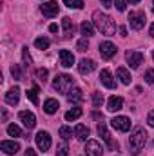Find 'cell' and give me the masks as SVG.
<instances>
[{
    "instance_id": "6da1fadb",
    "label": "cell",
    "mask_w": 154,
    "mask_h": 156,
    "mask_svg": "<svg viewBox=\"0 0 154 156\" xmlns=\"http://www.w3.org/2000/svg\"><path fill=\"white\" fill-rule=\"evenodd\" d=\"M93 20H94V26L98 27V31H102V35L113 37L116 33V24L113 22V18H111L109 15H103V13H100V11H94Z\"/></svg>"
},
{
    "instance_id": "7a4b0ae2",
    "label": "cell",
    "mask_w": 154,
    "mask_h": 156,
    "mask_svg": "<svg viewBox=\"0 0 154 156\" xmlns=\"http://www.w3.org/2000/svg\"><path fill=\"white\" fill-rule=\"evenodd\" d=\"M145 144H147V133H145V129L136 127V129L132 131L131 138H129V147H131V153H132V154H140V151L145 147Z\"/></svg>"
},
{
    "instance_id": "3957f363",
    "label": "cell",
    "mask_w": 154,
    "mask_h": 156,
    "mask_svg": "<svg viewBox=\"0 0 154 156\" xmlns=\"http://www.w3.org/2000/svg\"><path fill=\"white\" fill-rule=\"evenodd\" d=\"M73 85H75V78L71 75H56V78L53 80V87L60 93H65V94L71 91Z\"/></svg>"
},
{
    "instance_id": "277c9868",
    "label": "cell",
    "mask_w": 154,
    "mask_h": 156,
    "mask_svg": "<svg viewBox=\"0 0 154 156\" xmlns=\"http://www.w3.org/2000/svg\"><path fill=\"white\" fill-rule=\"evenodd\" d=\"M98 134L103 138V142L107 144V147H109L111 151H118V149H120L118 142H114V140L111 138V133L107 131V125H105L103 122H100V123H98Z\"/></svg>"
},
{
    "instance_id": "5b68a950",
    "label": "cell",
    "mask_w": 154,
    "mask_h": 156,
    "mask_svg": "<svg viewBox=\"0 0 154 156\" xmlns=\"http://www.w3.org/2000/svg\"><path fill=\"white\" fill-rule=\"evenodd\" d=\"M129 24H131V27H132L134 31H140V29L145 26V13H142V11H132V13L129 15Z\"/></svg>"
},
{
    "instance_id": "8992f818",
    "label": "cell",
    "mask_w": 154,
    "mask_h": 156,
    "mask_svg": "<svg viewBox=\"0 0 154 156\" xmlns=\"http://www.w3.org/2000/svg\"><path fill=\"white\" fill-rule=\"evenodd\" d=\"M125 58H127L131 69H138V67L143 64V55H142L140 51H127Z\"/></svg>"
},
{
    "instance_id": "52a82bcc",
    "label": "cell",
    "mask_w": 154,
    "mask_h": 156,
    "mask_svg": "<svg viewBox=\"0 0 154 156\" xmlns=\"http://www.w3.org/2000/svg\"><path fill=\"white\" fill-rule=\"evenodd\" d=\"M40 11L44 13V16H47V18H53V16H56V15H58L60 7H58V2H54V0H49V2H45V4L40 7Z\"/></svg>"
},
{
    "instance_id": "ba28073f",
    "label": "cell",
    "mask_w": 154,
    "mask_h": 156,
    "mask_svg": "<svg viewBox=\"0 0 154 156\" xmlns=\"http://www.w3.org/2000/svg\"><path fill=\"white\" fill-rule=\"evenodd\" d=\"M100 55L103 60H111L116 55V45L113 42H102L100 44Z\"/></svg>"
},
{
    "instance_id": "9c48e42d",
    "label": "cell",
    "mask_w": 154,
    "mask_h": 156,
    "mask_svg": "<svg viewBox=\"0 0 154 156\" xmlns=\"http://www.w3.org/2000/svg\"><path fill=\"white\" fill-rule=\"evenodd\" d=\"M0 151H2L4 154H16V153L20 151V145H18V142H15V140H4V142L0 144Z\"/></svg>"
},
{
    "instance_id": "30bf717a",
    "label": "cell",
    "mask_w": 154,
    "mask_h": 156,
    "mask_svg": "<svg viewBox=\"0 0 154 156\" xmlns=\"http://www.w3.org/2000/svg\"><path fill=\"white\" fill-rule=\"evenodd\" d=\"M111 123H113V127L116 131H121V133H127L131 129V120L127 116H116L111 120Z\"/></svg>"
},
{
    "instance_id": "8fae6325",
    "label": "cell",
    "mask_w": 154,
    "mask_h": 156,
    "mask_svg": "<svg viewBox=\"0 0 154 156\" xmlns=\"http://www.w3.org/2000/svg\"><path fill=\"white\" fill-rule=\"evenodd\" d=\"M85 154L87 156H102L103 154V147L100 145V142L96 140H89L85 145Z\"/></svg>"
},
{
    "instance_id": "7c38bea8",
    "label": "cell",
    "mask_w": 154,
    "mask_h": 156,
    "mask_svg": "<svg viewBox=\"0 0 154 156\" xmlns=\"http://www.w3.org/2000/svg\"><path fill=\"white\" fill-rule=\"evenodd\" d=\"M35 140H37V145H38L40 151H47V149L51 147V136H49V133H45V131H40L38 134L35 136Z\"/></svg>"
},
{
    "instance_id": "4fadbf2b",
    "label": "cell",
    "mask_w": 154,
    "mask_h": 156,
    "mask_svg": "<svg viewBox=\"0 0 154 156\" xmlns=\"http://www.w3.org/2000/svg\"><path fill=\"white\" fill-rule=\"evenodd\" d=\"M18 118H20V122H22L27 129H33V127L37 125V116H35L33 113H29V111H20V113H18Z\"/></svg>"
},
{
    "instance_id": "5bb4252c",
    "label": "cell",
    "mask_w": 154,
    "mask_h": 156,
    "mask_svg": "<svg viewBox=\"0 0 154 156\" xmlns=\"http://www.w3.org/2000/svg\"><path fill=\"white\" fill-rule=\"evenodd\" d=\"M60 64H62L65 69L73 67V64H75V55H73L71 51H67V49H62V51H60Z\"/></svg>"
},
{
    "instance_id": "9a60e30c",
    "label": "cell",
    "mask_w": 154,
    "mask_h": 156,
    "mask_svg": "<svg viewBox=\"0 0 154 156\" xmlns=\"http://www.w3.org/2000/svg\"><path fill=\"white\" fill-rule=\"evenodd\" d=\"M100 82L107 87V89H114L116 87V82L113 75H111V71L109 69H102V73H100Z\"/></svg>"
},
{
    "instance_id": "2e32d148",
    "label": "cell",
    "mask_w": 154,
    "mask_h": 156,
    "mask_svg": "<svg viewBox=\"0 0 154 156\" xmlns=\"http://www.w3.org/2000/svg\"><path fill=\"white\" fill-rule=\"evenodd\" d=\"M94 69H96V64H94L93 60L82 58V60H80V64H78V71H80L82 75H89V73H93Z\"/></svg>"
},
{
    "instance_id": "e0dca14e",
    "label": "cell",
    "mask_w": 154,
    "mask_h": 156,
    "mask_svg": "<svg viewBox=\"0 0 154 156\" xmlns=\"http://www.w3.org/2000/svg\"><path fill=\"white\" fill-rule=\"evenodd\" d=\"M62 27H64V37L65 38H71L73 35H75V24H73V20L69 18V16H64L62 18Z\"/></svg>"
},
{
    "instance_id": "ac0fdd59",
    "label": "cell",
    "mask_w": 154,
    "mask_h": 156,
    "mask_svg": "<svg viewBox=\"0 0 154 156\" xmlns=\"http://www.w3.org/2000/svg\"><path fill=\"white\" fill-rule=\"evenodd\" d=\"M18 100H20V89H18V87H13V89H9V91L5 93V104L16 105Z\"/></svg>"
},
{
    "instance_id": "d6986e66",
    "label": "cell",
    "mask_w": 154,
    "mask_h": 156,
    "mask_svg": "<svg viewBox=\"0 0 154 156\" xmlns=\"http://www.w3.org/2000/svg\"><path fill=\"white\" fill-rule=\"evenodd\" d=\"M107 109L111 113H116V111L123 109V98L121 96H111L109 102H107Z\"/></svg>"
},
{
    "instance_id": "ffe728a7",
    "label": "cell",
    "mask_w": 154,
    "mask_h": 156,
    "mask_svg": "<svg viewBox=\"0 0 154 156\" xmlns=\"http://www.w3.org/2000/svg\"><path fill=\"white\" fill-rule=\"evenodd\" d=\"M89 127L87 125H83V123H78L76 127H75V136H76L80 142H87V138H89Z\"/></svg>"
},
{
    "instance_id": "44dd1931",
    "label": "cell",
    "mask_w": 154,
    "mask_h": 156,
    "mask_svg": "<svg viewBox=\"0 0 154 156\" xmlns=\"http://www.w3.org/2000/svg\"><path fill=\"white\" fill-rule=\"evenodd\" d=\"M58 100H54V98H47L45 102H44V111L47 113V115H54L56 111H58Z\"/></svg>"
},
{
    "instance_id": "7402d4cb",
    "label": "cell",
    "mask_w": 154,
    "mask_h": 156,
    "mask_svg": "<svg viewBox=\"0 0 154 156\" xmlns=\"http://www.w3.org/2000/svg\"><path fill=\"white\" fill-rule=\"evenodd\" d=\"M67 100H69L71 104H80V102L83 100V93H82V89H78V87L71 89V91L67 93Z\"/></svg>"
},
{
    "instance_id": "603a6c76",
    "label": "cell",
    "mask_w": 154,
    "mask_h": 156,
    "mask_svg": "<svg viewBox=\"0 0 154 156\" xmlns=\"http://www.w3.org/2000/svg\"><path fill=\"white\" fill-rule=\"evenodd\" d=\"M80 31H82V35L85 37V38H89V37H93L94 35V27H93V24L91 22H82V26H80Z\"/></svg>"
},
{
    "instance_id": "cb8c5ba5",
    "label": "cell",
    "mask_w": 154,
    "mask_h": 156,
    "mask_svg": "<svg viewBox=\"0 0 154 156\" xmlns=\"http://www.w3.org/2000/svg\"><path fill=\"white\" fill-rule=\"evenodd\" d=\"M116 76L120 78L121 83H125V85L131 83V75H129V71H127L125 67H118V69H116Z\"/></svg>"
},
{
    "instance_id": "d4e9b609",
    "label": "cell",
    "mask_w": 154,
    "mask_h": 156,
    "mask_svg": "<svg viewBox=\"0 0 154 156\" xmlns=\"http://www.w3.org/2000/svg\"><path fill=\"white\" fill-rule=\"evenodd\" d=\"M38 93H40L38 85H33L31 89H27V98L31 100L33 105H38Z\"/></svg>"
},
{
    "instance_id": "484cf974",
    "label": "cell",
    "mask_w": 154,
    "mask_h": 156,
    "mask_svg": "<svg viewBox=\"0 0 154 156\" xmlns=\"http://www.w3.org/2000/svg\"><path fill=\"white\" fill-rule=\"evenodd\" d=\"M80 116H82V109H80V107H73L71 111H67V113H65V120H67V122L78 120Z\"/></svg>"
},
{
    "instance_id": "4316f807",
    "label": "cell",
    "mask_w": 154,
    "mask_h": 156,
    "mask_svg": "<svg viewBox=\"0 0 154 156\" xmlns=\"http://www.w3.org/2000/svg\"><path fill=\"white\" fill-rule=\"evenodd\" d=\"M7 134L13 136V138H20V136H24V134H22V129H20L18 125H15V123L7 125Z\"/></svg>"
},
{
    "instance_id": "83f0119b",
    "label": "cell",
    "mask_w": 154,
    "mask_h": 156,
    "mask_svg": "<svg viewBox=\"0 0 154 156\" xmlns=\"http://www.w3.org/2000/svg\"><path fill=\"white\" fill-rule=\"evenodd\" d=\"M49 44H51V42H49V38H45V37H40V38L35 40L37 49H42V51H44V49H47V47H49Z\"/></svg>"
},
{
    "instance_id": "f1b7e54d",
    "label": "cell",
    "mask_w": 154,
    "mask_h": 156,
    "mask_svg": "<svg viewBox=\"0 0 154 156\" xmlns=\"http://www.w3.org/2000/svg\"><path fill=\"white\" fill-rule=\"evenodd\" d=\"M64 4L71 9H82L83 7V0H64Z\"/></svg>"
},
{
    "instance_id": "f546056e",
    "label": "cell",
    "mask_w": 154,
    "mask_h": 156,
    "mask_svg": "<svg viewBox=\"0 0 154 156\" xmlns=\"http://www.w3.org/2000/svg\"><path fill=\"white\" fill-rule=\"evenodd\" d=\"M60 136H62L64 140L73 138V129H71V127H67V125H62V127H60Z\"/></svg>"
},
{
    "instance_id": "4dcf8cb0",
    "label": "cell",
    "mask_w": 154,
    "mask_h": 156,
    "mask_svg": "<svg viewBox=\"0 0 154 156\" xmlns=\"http://www.w3.org/2000/svg\"><path fill=\"white\" fill-rule=\"evenodd\" d=\"M22 58H24V64L29 67V66H31V62H33V58H31V55H29V49H27V47H22Z\"/></svg>"
},
{
    "instance_id": "1f68e13d",
    "label": "cell",
    "mask_w": 154,
    "mask_h": 156,
    "mask_svg": "<svg viewBox=\"0 0 154 156\" xmlns=\"http://www.w3.org/2000/svg\"><path fill=\"white\" fill-rule=\"evenodd\" d=\"M93 104H94V107H100L103 104V94L102 93H93Z\"/></svg>"
},
{
    "instance_id": "d6a6232c",
    "label": "cell",
    "mask_w": 154,
    "mask_h": 156,
    "mask_svg": "<svg viewBox=\"0 0 154 156\" xmlns=\"http://www.w3.org/2000/svg\"><path fill=\"white\" fill-rule=\"evenodd\" d=\"M67 151H69V147H67V144H65V140L58 145V149H56V156H67Z\"/></svg>"
},
{
    "instance_id": "836d02e7",
    "label": "cell",
    "mask_w": 154,
    "mask_h": 156,
    "mask_svg": "<svg viewBox=\"0 0 154 156\" xmlns=\"http://www.w3.org/2000/svg\"><path fill=\"white\" fill-rule=\"evenodd\" d=\"M11 75L15 76V80H24V76H22V71H20V67L15 64V66H11Z\"/></svg>"
},
{
    "instance_id": "e575fe53",
    "label": "cell",
    "mask_w": 154,
    "mask_h": 156,
    "mask_svg": "<svg viewBox=\"0 0 154 156\" xmlns=\"http://www.w3.org/2000/svg\"><path fill=\"white\" fill-rule=\"evenodd\" d=\"M76 49H78V51H82V53H83V51H87V49H89V40H87V38H82V40H78V44H76Z\"/></svg>"
},
{
    "instance_id": "d590c367",
    "label": "cell",
    "mask_w": 154,
    "mask_h": 156,
    "mask_svg": "<svg viewBox=\"0 0 154 156\" xmlns=\"http://www.w3.org/2000/svg\"><path fill=\"white\" fill-rule=\"evenodd\" d=\"M37 78H38L40 82H45L47 80V69H44V67L37 69Z\"/></svg>"
},
{
    "instance_id": "8d00e7d4",
    "label": "cell",
    "mask_w": 154,
    "mask_h": 156,
    "mask_svg": "<svg viewBox=\"0 0 154 156\" xmlns=\"http://www.w3.org/2000/svg\"><path fill=\"white\" fill-rule=\"evenodd\" d=\"M127 7V0H116V9L118 11H125Z\"/></svg>"
},
{
    "instance_id": "74e56055",
    "label": "cell",
    "mask_w": 154,
    "mask_h": 156,
    "mask_svg": "<svg viewBox=\"0 0 154 156\" xmlns=\"http://www.w3.org/2000/svg\"><path fill=\"white\" fill-rule=\"evenodd\" d=\"M145 80H147V83H154V69H149L145 73Z\"/></svg>"
},
{
    "instance_id": "f35d334b",
    "label": "cell",
    "mask_w": 154,
    "mask_h": 156,
    "mask_svg": "<svg viewBox=\"0 0 154 156\" xmlns=\"http://www.w3.org/2000/svg\"><path fill=\"white\" fill-rule=\"evenodd\" d=\"M147 122H149V125H151V127H154V111H151V113H149Z\"/></svg>"
},
{
    "instance_id": "ab89813d",
    "label": "cell",
    "mask_w": 154,
    "mask_h": 156,
    "mask_svg": "<svg viewBox=\"0 0 154 156\" xmlns=\"http://www.w3.org/2000/svg\"><path fill=\"white\" fill-rule=\"evenodd\" d=\"M102 5L105 9H109V7H113V0H102Z\"/></svg>"
},
{
    "instance_id": "60d3db41",
    "label": "cell",
    "mask_w": 154,
    "mask_h": 156,
    "mask_svg": "<svg viewBox=\"0 0 154 156\" xmlns=\"http://www.w3.org/2000/svg\"><path fill=\"white\" fill-rule=\"evenodd\" d=\"M26 156H37V151H33L31 147H27L26 149Z\"/></svg>"
},
{
    "instance_id": "b9f144b4",
    "label": "cell",
    "mask_w": 154,
    "mask_h": 156,
    "mask_svg": "<svg viewBox=\"0 0 154 156\" xmlns=\"http://www.w3.org/2000/svg\"><path fill=\"white\" fill-rule=\"evenodd\" d=\"M49 31H51V33H56V31H58V26H56V24H51V26H49Z\"/></svg>"
},
{
    "instance_id": "7bdbcfd3",
    "label": "cell",
    "mask_w": 154,
    "mask_h": 156,
    "mask_svg": "<svg viewBox=\"0 0 154 156\" xmlns=\"http://www.w3.org/2000/svg\"><path fill=\"white\" fill-rule=\"evenodd\" d=\"M120 35H121V37H127V29H125V27H120Z\"/></svg>"
},
{
    "instance_id": "ee69618b",
    "label": "cell",
    "mask_w": 154,
    "mask_h": 156,
    "mask_svg": "<svg viewBox=\"0 0 154 156\" xmlns=\"http://www.w3.org/2000/svg\"><path fill=\"white\" fill-rule=\"evenodd\" d=\"M149 35H151V37L154 38V22L151 24V29H149Z\"/></svg>"
},
{
    "instance_id": "f6af8a7d",
    "label": "cell",
    "mask_w": 154,
    "mask_h": 156,
    "mask_svg": "<svg viewBox=\"0 0 154 156\" xmlns=\"http://www.w3.org/2000/svg\"><path fill=\"white\" fill-rule=\"evenodd\" d=\"M131 4H140V0H129Z\"/></svg>"
},
{
    "instance_id": "bcb514c9",
    "label": "cell",
    "mask_w": 154,
    "mask_h": 156,
    "mask_svg": "<svg viewBox=\"0 0 154 156\" xmlns=\"http://www.w3.org/2000/svg\"><path fill=\"white\" fill-rule=\"evenodd\" d=\"M152 58H154V51H152Z\"/></svg>"
},
{
    "instance_id": "7dc6e473",
    "label": "cell",
    "mask_w": 154,
    "mask_h": 156,
    "mask_svg": "<svg viewBox=\"0 0 154 156\" xmlns=\"http://www.w3.org/2000/svg\"><path fill=\"white\" fill-rule=\"evenodd\" d=\"M152 11H154V7H152Z\"/></svg>"
}]
</instances>
